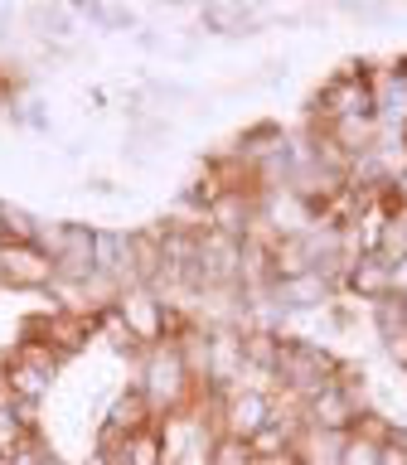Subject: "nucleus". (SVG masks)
<instances>
[{
  "instance_id": "1",
  "label": "nucleus",
  "mask_w": 407,
  "mask_h": 465,
  "mask_svg": "<svg viewBox=\"0 0 407 465\" xmlns=\"http://www.w3.org/2000/svg\"><path fill=\"white\" fill-rule=\"evenodd\" d=\"M136 388L145 392V402H151V412H155V417H170V412H184V407L194 402L199 378L189 373V363H184V354H180V344L170 340V344L145 349Z\"/></svg>"
},
{
  "instance_id": "2",
  "label": "nucleus",
  "mask_w": 407,
  "mask_h": 465,
  "mask_svg": "<svg viewBox=\"0 0 407 465\" xmlns=\"http://www.w3.org/2000/svg\"><path fill=\"white\" fill-rule=\"evenodd\" d=\"M282 412V398L272 388L238 383L223 398H213V436H233V441H253L262 427H272Z\"/></svg>"
},
{
  "instance_id": "3",
  "label": "nucleus",
  "mask_w": 407,
  "mask_h": 465,
  "mask_svg": "<svg viewBox=\"0 0 407 465\" xmlns=\"http://www.w3.org/2000/svg\"><path fill=\"white\" fill-rule=\"evenodd\" d=\"M301 412H305V427L349 436L359 427V417L369 412V398H363V388H359V369H344V363H340V373H334L315 398H305Z\"/></svg>"
},
{
  "instance_id": "4",
  "label": "nucleus",
  "mask_w": 407,
  "mask_h": 465,
  "mask_svg": "<svg viewBox=\"0 0 407 465\" xmlns=\"http://www.w3.org/2000/svg\"><path fill=\"white\" fill-rule=\"evenodd\" d=\"M334 373H340V359H330L325 349H315L305 340H282V359H276L272 383L286 398H296V407H305V398H315Z\"/></svg>"
},
{
  "instance_id": "5",
  "label": "nucleus",
  "mask_w": 407,
  "mask_h": 465,
  "mask_svg": "<svg viewBox=\"0 0 407 465\" xmlns=\"http://www.w3.org/2000/svg\"><path fill=\"white\" fill-rule=\"evenodd\" d=\"M112 315H116V325H122L126 340L141 344V349H155V344L174 340V315H170V305L160 301L151 286L122 291V296L112 301Z\"/></svg>"
},
{
  "instance_id": "6",
  "label": "nucleus",
  "mask_w": 407,
  "mask_h": 465,
  "mask_svg": "<svg viewBox=\"0 0 407 465\" xmlns=\"http://www.w3.org/2000/svg\"><path fill=\"white\" fill-rule=\"evenodd\" d=\"M0 378H5V398L20 402V407H35L44 392L54 388V359L39 354V344H25L15 349L10 363L0 369Z\"/></svg>"
},
{
  "instance_id": "7",
  "label": "nucleus",
  "mask_w": 407,
  "mask_h": 465,
  "mask_svg": "<svg viewBox=\"0 0 407 465\" xmlns=\"http://www.w3.org/2000/svg\"><path fill=\"white\" fill-rule=\"evenodd\" d=\"M0 286L54 291V257L39 242H0Z\"/></svg>"
},
{
  "instance_id": "8",
  "label": "nucleus",
  "mask_w": 407,
  "mask_h": 465,
  "mask_svg": "<svg viewBox=\"0 0 407 465\" xmlns=\"http://www.w3.org/2000/svg\"><path fill=\"white\" fill-rule=\"evenodd\" d=\"M340 286L349 291V296H359V301H383L388 291H398V267H388L378 252H354L349 257V267L340 276Z\"/></svg>"
},
{
  "instance_id": "9",
  "label": "nucleus",
  "mask_w": 407,
  "mask_h": 465,
  "mask_svg": "<svg viewBox=\"0 0 407 465\" xmlns=\"http://www.w3.org/2000/svg\"><path fill=\"white\" fill-rule=\"evenodd\" d=\"M155 412H151V402H145V392L131 383V388H122L112 398V407L102 412V427H107V446H116V441H126V436H141L145 427H155Z\"/></svg>"
},
{
  "instance_id": "10",
  "label": "nucleus",
  "mask_w": 407,
  "mask_h": 465,
  "mask_svg": "<svg viewBox=\"0 0 407 465\" xmlns=\"http://www.w3.org/2000/svg\"><path fill=\"white\" fill-rule=\"evenodd\" d=\"M334 296V282L320 272H296V276H282V282H272L267 301L282 305V311H320V305H330Z\"/></svg>"
},
{
  "instance_id": "11",
  "label": "nucleus",
  "mask_w": 407,
  "mask_h": 465,
  "mask_svg": "<svg viewBox=\"0 0 407 465\" xmlns=\"http://www.w3.org/2000/svg\"><path fill=\"white\" fill-rule=\"evenodd\" d=\"M116 465H165V436L160 427H145L141 436H126V441L107 446Z\"/></svg>"
},
{
  "instance_id": "12",
  "label": "nucleus",
  "mask_w": 407,
  "mask_h": 465,
  "mask_svg": "<svg viewBox=\"0 0 407 465\" xmlns=\"http://www.w3.org/2000/svg\"><path fill=\"white\" fill-rule=\"evenodd\" d=\"M344 456V436H334V431H320V427H305L296 436V465H340Z\"/></svg>"
},
{
  "instance_id": "13",
  "label": "nucleus",
  "mask_w": 407,
  "mask_h": 465,
  "mask_svg": "<svg viewBox=\"0 0 407 465\" xmlns=\"http://www.w3.org/2000/svg\"><path fill=\"white\" fill-rule=\"evenodd\" d=\"M39 228H44L39 213H29V209H20V203L0 199V242H39Z\"/></svg>"
},
{
  "instance_id": "14",
  "label": "nucleus",
  "mask_w": 407,
  "mask_h": 465,
  "mask_svg": "<svg viewBox=\"0 0 407 465\" xmlns=\"http://www.w3.org/2000/svg\"><path fill=\"white\" fill-rule=\"evenodd\" d=\"M378 257H383L388 267H402V262H407V228H402V213L388 218L383 238H378Z\"/></svg>"
},
{
  "instance_id": "15",
  "label": "nucleus",
  "mask_w": 407,
  "mask_h": 465,
  "mask_svg": "<svg viewBox=\"0 0 407 465\" xmlns=\"http://www.w3.org/2000/svg\"><path fill=\"white\" fill-rule=\"evenodd\" d=\"M209 465H257V456H253V446H247V441H233V436H213Z\"/></svg>"
},
{
  "instance_id": "16",
  "label": "nucleus",
  "mask_w": 407,
  "mask_h": 465,
  "mask_svg": "<svg viewBox=\"0 0 407 465\" xmlns=\"http://www.w3.org/2000/svg\"><path fill=\"white\" fill-rule=\"evenodd\" d=\"M378 465H407V441H402V431L392 436V441H383V460Z\"/></svg>"
},
{
  "instance_id": "17",
  "label": "nucleus",
  "mask_w": 407,
  "mask_h": 465,
  "mask_svg": "<svg viewBox=\"0 0 407 465\" xmlns=\"http://www.w3.org/2000/svg\"><path fill=\"white\" fill-rule=\"evenodd\" d=\"M392 203H398V209L407 213V165H402L398 174H392Z\"/></svg>"
},
{
  "instance_id": "18",
  "label": "nucleus",
  "mask_w": 407,
  "mask_h": 465,
  "mask_svg": "<svg viewBox=\"0 0 407 465\" xmlns=\"http://www.w3.org/2000/svg\"><path fill=\"white\" fill-rule=\"evenodd\" d=\"M78 465H116V460H112V450H107V446H97L93 456H83Z\"/></svg>"
},
{
  "instance_id": "19",
  "label": "nucleus",
  "mask_w": 407,
  "mask_h": 465,
  "mask_svg": "<svg viewBox=\"0 0 407 465\" xmlns=\"http://www.w3.org/2000/svg\"><path fill=\"white\" fill-rule=\"evenodd\" d=\"M0 402H5V378H0Z\"/></svg>"
},
{
  "instance_id": "20",
  "label": "nucleus",
  "mask_w": 407,
  "mask_h": 465,
  "mask_svg": "<svg viewBox=\"0 0 407 465\" xmlns=\"http://www.w3.org/2000/svg\"><path fill=\"white\" fill-rule=\"evenodd\" d=\"M276 465H296V460H276Z\"/></svg>"
},
{
  "instance_id": "21",
  "label": "nucleus",
  "mask_w": 407,
  "mask_h": 465,
  "mask_svg": "<svg viewBox=\"0 0 407 465\" xmlns=\"http://www.w3.org/2000/svg\"><path fill=\"white\" fill-rule=\"evenodd\" d=\"M402 228H407V213H402Z\"/></svg>"
},
{
  "instance_id": "22",
  "label": "nucleus",
  "mask_w": 407,
  "mask_h": 465,
  "mask_svg": "<svg viewBox=\"0 0 407 465\" xmlns=\"http://www.w3.org/2000/svg\"><path fill=\"white\" fill-rule=\"evenodd\" d=\"M402 373H407V369H402Z\"/></svg>"
}]
</instances>
